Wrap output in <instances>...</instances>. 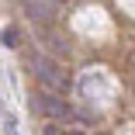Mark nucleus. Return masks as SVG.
<instances>
[{
  "label": "nucleus",
  "instance_id": "f257e3e1",
  "mask_svg": "<svg viewBox=\"0 0 135 135\" xmlns=\"http://www.w3.org/2000/svg\"><path fill=\"white\" fill-rule=\"evenodd\" d=\"M28 66H31L35 80H38L45 90H52V94H66L69 90V73L56 59H49L45 52H28Z\"/></svg>",
  "mask_w": 135,
  "mask_h": 135
},
{
  "label": "nucleus",
  "instance_id": "f03ea898",
  "mask_svg": "<svg viewBox=\"0 0 135 135\" xmlns=\"http://www.w3.org/2000/svg\"><path fill=\"white\" fill-rule=\"evenodd\" d=\"M31 107L42 111L45 118H52V121H69V118H73V107L62 100V94H52V90H45V87L31 97Z\"/></svg>",
  "mask_w": 135,
  "mask_h": 135
},
{
  "label": "nucleus",
  "instance_id": "7ed1b4c3",
  "mask_svg": "<svg viewBox=\"0 0 135 135\" xmlns=\"http://www.w3.org/2000/svg\"><path fill=\"white\" fill-rule=\"evenodd\" d=\"M21 7L31 17V24L38 21L42 28H49V24L56 21V0H21Z\"/></svg>",
  "mask_w": 135,
  "mask_h": 135
},
{
  "label": "nucleus",
  "instance_id": "20e7f679",
  "mask_svg": "<svg viewBox=\"0 0 135 135\" xmlns=\"http://www.w3.org/2000/svg\"><path fill=\"white\" fill-rule=\"evenodd\" d=\"M0 42H4L7 49H14V42H17V31H14V28H4V31H0Z\"/></svg>",
  "mask_w": 135,
  "mask_h": 135
},
{
  "label": "nucleus",
  "instance_id": "39448f33",
  "mask_svg": "<svg viewBox=\"0 0 135 135\" xmlns=\"http://www.w3.org/2000/svg\"><path fill=\"white\" fill-rule=\"evenodd\" d=\"M4 132H7V135H17V121H14V114L4 118Z\"/></svg>",
  "mask_w": 135,
  "mask_h": 135
},
{
  "label": "nucleus",
  "instance_id": "423d86ee",
  "mask_svg": "<svg viewBox=\"0 0 135 135\" xmlns=\"http://www.w3.org/2000/svg\"><path fill=\"white\" fill-rule=\"evenodd\" d=\"M45 135H62V128H59L56 121H49V125H45Z\"/></svg>",
  "mask_w": 135,
  "mask_h": 135
},
{
  "label": "nucleus",
  "instance_id": "0eeeda50",
  "mask_svg": "<svg viewBox=\"0 0 135 135\" xmlns=\"http://www.w3.org/2000/svg\"><path fill=\"white\" fill-rule=\"evenodd\" d=\"M62 135H83L80 128H62Z\"/></svg>",
  "mask_w": 135,
  "mask_h": 135
},
{
  "label": "nucleus",
  "instance_id": "6e6552de",
  "mask_svg": "<svg viewBox=\"0 0 135 135\" xmlns=\"http://www.w3.org/2000/svg\"><path fill=\"white\" fill-rule=\"evenodd\" d=\"M56 4H59V0H56Z\"/></svg>",
  "mask_w": 135,
  "mask_h": 135
}]
</instances>
